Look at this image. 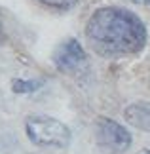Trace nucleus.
I'll use <instances>...</instances> for the list:
<instances>
[{"instance_id": "nucleus-8", "label": "nucleus", "mask_w": 150, "mask_h": 154, "mask_svg": "<svg viewBox=\"0 0 150 154\" xmlns=\"http://www.w3.org/2000/svg\"><path fill=\"white\" fill-rule=\"evenodd\" d=\"M135 4H142V6H150V0H131Z\"/></svg>"}, {"instance_id": "nucleus-7", "label": "nucleus", "mask_w": 150, "mask_h": 154, "mask_svg": "<svg viewBox=\"0 0 150 154\" xmlns=\"http://www.w3.org/2000/svg\"><path fill=\"white\" fill-rule=\"evenodd\" d=\"M38 2L50 6V8H57V10H72L78 4V0H38Z\"/></svg>"}, {"instance_id": "nucleus-5", "label": "nucleus", "mask_w": 150, "mask_h": 154, "mask_svg": "<svg viewBox=\"0 0 150 154\" xmlns=\"http://www.w3.org/2000/svg\"><path fill=\"white\" fill-rule=\"evenodd\" d=\"M125 120L133 128H139L142 131L150 133V105L148 103H133L124 112Z\"/></svg>"}, {"instance_id": "nucleus-2", "label": "nucleus", "mask_w": 150, "mask_h": 154, "mask_svg": "<svg viewBox=\"0 0 150 154\" xmlns=\"http://www.w3.org/2000/svg\"><path fill=\"white\" fill-rule=\"evenodd\" d=\"M27 137L38 146H69L70 129L63 122L47 116H31L25 122Z\"/></svg>"}, {"instance_id": "nucleus-6", "label": "nucleus", "mask_w": 150, "mask_h": 154, "mask_svg": "<svg viewBox=\"0 0 150 154\" xmlns=\"http://www.w3.org/2000/svg\"><path fill=\"white\" fill-rule=\"evenodd\" d=\"M44 82L42 80H23V78H17L11 82V90L14 93H32L42 88Z\"/></svg>"}, {"instance_id": "nucleus-1", "label": "nucleus", "mask_w": 150, "mask_h": 154, "mask_svg": "<svg viewBox=\"0 0 150 154\" xmlns=\"http://www.w3.org/2000/svg\"><path fill=\"white\" fill-rule=\"evenodd\" d=\"M86 38L99 55L122 57L139 53L146 46L148 32L137 14L120 6H105L87 19Z\"/></svg>"}, {"instance_id": "nucleus-4", "label": "nucleus", "mask_w": 150, "mask_h": 154, "mask_svg": "<svg viewBox=\"0 0 150 154\" xmlns=\"http://www.w3.org/2000/svg\"><path fill=\"white\" fill-rule=\"evenodd\" d=\"M53 63L61 72L76 74L82 69H86L87 55L76 38H67L63 44L57 46L55 53H53Z\"/></svg>"}, {"instance_id": "nucleus-10", "label": "nucleus", "mask_w": 150, "mask_h": 154, "mask_svg": "<svg viewBox=\"0 0 150 154\" xmlns=\"http://www.w3.org/2000/svg\"><path fill=\"white\" fill-rule=\"evenodd\" d=\"M145 154H150V149H148V150H146V152H145Z\"/></svg>"}, {"instance_id": "nucleus-9", "label": "nucleus", "mask_w": 150, "mask_h": 154, "mask_svg": "<svg viewBox=\"0 0 150 154\" xmlns=\"http://www.w3.org/2000/svg\"><path fill=\"white\" fill-rule=\"evenodd\" d=\"M4 40V31H2V23H0V42Z\"/></svg>"}, {"instance_id": "nucleus-3", "label": "nucleus", "mask_w": 150, "mask_h": 154, "mask_svg": "<svg viewBox=\"0 0 150 154\" xmlns=\"http://www.w3.org/2000/svg\"><path fill=\"white\" fill-rule=\"evenodd\" d=\"M97 145L105 152L110 154H120L125 152L131 146V135L127 129H124L118 122L109 120V118H101L97 122Z\"/></svg>"}]
</instances>
